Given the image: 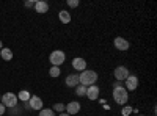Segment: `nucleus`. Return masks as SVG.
Returning <instances> with one entry per match:
<instances>
[{"label":"nucleus","mask_w":157,"mask_h":116,"mask_svg":"<svg viewBox=\"0 0 157 116\" xmlns=\"http://www.w3.org/2000/svg\"><path fill=\"white\" fill-rule=\"evenodd\" d=\"M98 72L96 71H91V69H85L78 74V80H80V85L83 86H91L98 82Z\"/></svg>","instance_id":"1"},{"label":"nucleus","mask_w":157,"mask_h":116,"mask_svg":"<svg viewBox=\"0 0 157 116\" xmlns=\"http://www.w3.org/2000/svg\"><path fill=\"white\" fill-rule=\"evenodd\" d=\"M113 100L116 102L118 105H126L129 100V94L126 91V88L121 86H113Z\"/></svg>","instance_id":"2"},{"label":"nucleus","mask_w":157,"mask_h":116,"mask_svg":"<svg viewBox=\"0 0 157 116\" xmlns=\"http://www.w3.org/2000/svg\"><path fill=\"white\" fill-rule=\"evenodd\" d=\"M64 60H66V54L63 52V50H54L50 55H49V61L52 66H61V64L64 63Z\"/></svg>","instance_id":"3"},{"label":"nucleus","mask_w":157,"mask_h":116,"mask_svg":"<svg viewBox=\"0 0 157 116\" xmlns=\"http://www.w3.org/2000/svg\"><path fill=\"white\" fill-rule=\"evenodd\" d=\"M0 102L5 105V108H14L19 100H17V96L14 93H6V94L2 96V100H0Z\"/></svg>","instance_id":"4"},{"label":"nucleus","mask_w":157,"mask_h":116,"mask_svg":"<svg viewBox=\"0 0 157 116\" xmlns=\"http://www.w3.org/2000/svg\"><path fill=\"white\" fill-rule=\"evenodd\" d=\"M124 88H126V91H135L138 88V77L137 75H129L124 80Z\"/></svg>","instance_id":"5"},{"label":"nucleus","mask_w":157,"mask_h":116,"mask_svg":"<svg viewBox=\"0 0 157 116\" xmlns=\"http://www.w3.org/2000/svg\"><path fill=\"white\" fill-rule=\"evenodd\" d=\"M113 75H115L116 82H124V80L127 79V77H129L130 74H129V69H127L126 66H118V68L115 69Z\"/></svg>","instance_id":"6"},{"label":"nucleus","mask_w":157,"mask_h":116,"mask_svg":"<svg viewBox=\"0 0 157 116\" xmlns=\"http://www.w3.org/2000/svg\"><path fill=\"white\" fill-rule=\"evenodd\" d=\"M115 47L118 49V50H129V47H130V44H129V41L127 39H124V38H121V36H116L115 38Z\"/></svg>","instance_id":"7"},{"label":"nucleus","mask_w":157,"mask_h":116,"mask_svg":"<svg viewBox=\"0 0 157 116\" xmlns=\"http://www.w3.org/2000/svg\"><path fill=\"white\" fill-rule=\"evenodd\" d=\"M27 104H29L30 110H43V100H41V97H38V96H32Z\"/></svg>","instance_id":"8"},{"label":"nucleus","mask_w":157,"mask_h":116,"mask_svg":"<svg viewBox=\"0 0 157 116\" xmlns=\"http://www.w3.org/2000/svg\"><path fill=\"white\" fill-rule=\"evenodd\" d=\"M86 97L90 100H98V97H99V88H98V85L86 86Z\"/></svg>","instance_id":"9"},{"label":"nucleus","mask_w":157,"mask_h":116,"mask_svg":"<svg viewBox=\"0 0 157 116\" xmlns=\"http://www.w3.org/2000/svg\"><path fill=\"white\" fill-rule=\"evenodd\" d=\"M72 68H74L75 71H85V69H86V61H85V58H80V57L74 58V60H72Z\"/></svg>","instance_id":"10"},{"label":"nucleus","mask_w":157,"mask_h":116,"mask_svg":"<svg viewBox=\"0 0 157 116\" xmlns=\"http://www.w3.org/2000/svg\"><path fill=\"white\" fill-rule=\"evenodd\" d=\"M35 11L39 13V14H44V13L49 11V3L44 2V0H38V2H35Z\"/></svg>","instance_id":"11"},{"label":"nucleus","mask_w":157,"mask_h":116,"mask_svg":"<svg viewBox=\"0 0 157 116\" xmlns=\"http://www.w3.org/2000/svg\"><path fill=\"white\" fill-rule=\"evenodd\" d=\"M78 111H80V104H78L77 100H72L69 102V104L66 105V113L71 116V114H77Z\"/></svg>","instance_id":"12"},{"label":"nucleus","mask_w":157,"mask_h":116,"mask_svg":"<svg viewBox=\"0 0 157 116\" xmlns=\"http://www.w3.org/2000/svg\"><path fill=\"white\" fill-rule=\"evenodd\" d=\"M66 85H68L69 88H75V86L80 85V80H78V74H69V75L66 77Z\"/></svg>","instance_id":"13"},{"label":"nucleus","mask_w":157,"mask_h":116,"mask_svg":"<svg viewBox=\"0 0 157 116\" xmlns=\"http://www.w3.org/2000/svg\"><path fill=\"white\" fill-rule=\"evenodd\" d=\"M58 19H60L61 24H69L71 22V13L66 11V9H61L58 13Z\"/></svg>","instance_id":"14"},{"label":"nucleus","mask_w":157,"mask_h":116,"mask_svg":"<svg viewBox=\"0 0 157 116\" xmlns=\"http://www.w3.org/2000/svg\"><path fill=\"white\" fill-rule=\"evenodd\" d=\"M0 57H2L5 61H10V60H13V50H10V49L3 47L2 50H0Z\"/></svg>","instance_id":"15"},{"label":"nucleus","mask_w":157,"mask_h":116,"mask_svg":"<svg viewBox=\"0 0 157 116\" xmlns=\"http://www.w3.org/2000/svg\"><path fill=\"white\" fill-rule=\"evenodd\" d=\"M30 97H32V94H30L29 91H21V93L17 94V100H22L24 104H27V102L30 100Z\"/></svg>","instance_id":"16"},{"label":"nucleus","mask_w":157,"mask_h":116,"mask_svg":"<svg viewBox=\"0 0 157 116\" xmlns=\"http://www.w3.org/2000/svg\"><path fill=\"white\" fill-rule=\"evenodd\" d=\"M49 75L54 77V79H55V77H60V75H61V69H60L58 66H52V68L49 69Z\"/></svg>","instance_id":"17"},{"label":"nucleus","mask_w":157,"mask_h":116,"mask_svg":"<svg viewBox=\"0 0 157 116\" xmlns=\"http://www.w3.org/2000/svg\"><path fill=\"white\" fill-rule=\"evenodd\" d=\"M75 94H77L78 97H83V96H86V86H83V85H78V86H75Z\"/></svg>","instance_id":"18"},{"label":"nucleus","mask_w":157,"mask_h":116,"mask_svg":"<svg viewBox=\"0 0 157 116\" xmlns=\"http://www.w3.org/2000/svg\"><path fill=\"white\" fill-rule=\"evenodd\" d=\"M39 116H55V111L52 108H43L39 110Z\"/></svg>","instance_id":"19"},{"label":"nucleus","mask_w":157,"mask_h":116,"mask_svg":"<svg viewBox=\"0 0 157 116\" xmlns=\"http://www.w3.org/2000/svg\"><path fill=\"white\" fill-rule=\"evenodd\" d=\"M52 110H54V111H57V113H63L64 110H66V105H63V104H55Z\"/></svg>","instance_id":"20"},{"label":"nucleus","mask_w":157,"mask_h":116,"mask_svg":"<svg viewBox=\"0 0 157 116\" xmlns=\"http://www.w3.org/2000/svg\"><path fill=\"white\" fill-rule=\"evenodd\" d=\"M132 111H134V108H132V107L124 105V107H123V110H121V114H123V116H129V114L132 113Z\"/></svg>","instance_id":"21"},{"label":"nucleus","mask_w":157,"mask_h":116,"mask_svg":"<svg viewBox=\"0 0 157 116\" xmlns=\"http://www.w3.org/2000/svg\"><path fill=\"white\" fill-rule=\"evenodd\" d=\"M66 3H68V6H71V8H77L80 2H78V0H68Z\"/></svg>","instance_id":"22"},{"label":"nucleus","mask_w":157,"mask_h":116,"mask_svg":"<svg viewBox=\"0 0 157 116\" xmlns=\"http://www.w3.org/2000/svg\"><path fill=\"white\" fill-rule=\"evenodd\" d=\"M3 113H5V105L2 104V102H0V116H2Z\"/></svg>","instance_id":"23"},{"label":"nucleus","mask_w":157,"mask_h":116,"mask_svg":"<svg viewBox=\"0 0 157 116\" xmlns=\"http://www.w3.org/2000/svg\"><path fill=\"white\" fill-rule=\"evenodd\" d=\"M25 6L30 8V6H35V2H25Z\"/></svg>","instance_id":"24"},{"label":"nucleus","mask_w":157,"mask_h":116,"mask_svg":"<svg viewBox=\"0 0 157 116\" xmlns=\"http://www.w3.org/2000/svg\"><path fill=\"white\" fill-rule=\"evenodd\" d=\"M58 116H69V114H68V113H60Z\"/></svg>","instance_id":"25"},{"label":"nucleus","mask_w":157,"mask_h":116,"mask_svg":"<svg viewBox=\"0 0 157 116\" xmlns=\"http://www.w3.org/2000/svg\"><path fill=\"white\" fill-rule=\"evenodd\" d=\"M3 49V44H2V41H0V50H2Z\"/></svg>","instance_id":"26"},{"label":"nucleus","mask_w":157,"mask_h":116,"mask_svg":"<svg viewBox=\"0 0 157 116\" xmlns=\"http://www.w3.org/2000/svg\"><path fill=\"white\" fill-rule=\"evenodd\" d=\"M0 100H2V96H0Z\"/></svg>","instance_id":"27"},{"label":"nucleus","mask_w":157,"mask_h":116,"mask_svg":"<svg viewBox=\"0 0 157 116\" xmlns=\"http://www.w3.org/2000/svg\"><path fill=\"white\" fill-rule=\"evenodd\" d=\"M140 116H145V114H140Z\"/></svg>","instance_id":"28"}]
</instances>
